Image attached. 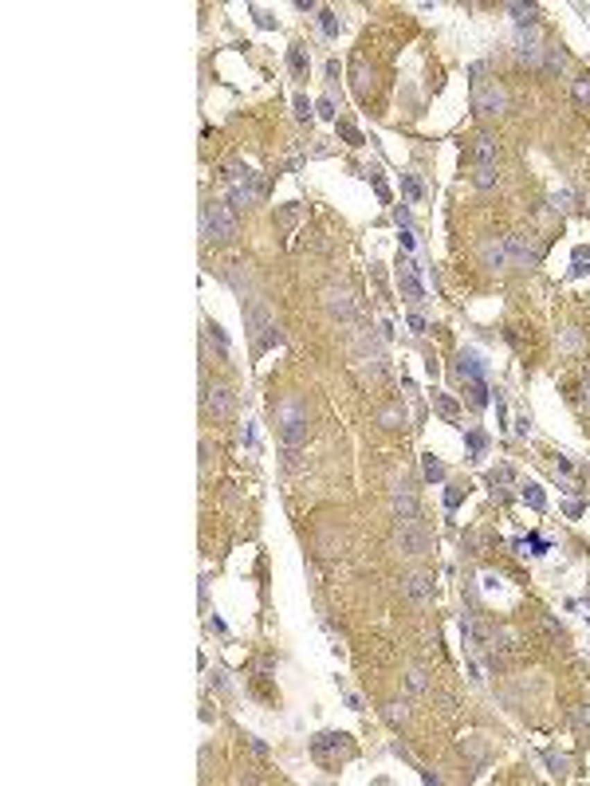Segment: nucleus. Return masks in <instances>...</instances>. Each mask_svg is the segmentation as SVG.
I'll return each instance as SVG.
<instances>
[{
    "label": "nucleus",
    "mask_w": 590,
    "mask_h": 786,
    "mask_svg": "<svg viewBox=\"0 0 590 786\" xmlns=\"http://www.w3.org/2000/svg\"><path fill=\"white\" fill-rule=\"evenodd\" d=\"M484 75H488V63H472V110L480 118H492V114H504L512 98H507L504 83L484 79Z\"/></svg>",
    "instance_id": "f257e3e1"
},
{
    "label": "nucleus",
    "mask_w": 590,
    "mask_h": 786,
    "mask_svg": "<svg viewBox=\"0 0 590 786\" xmlns=\"http://www.w3.org/2000/svg\"><path fill=\"white\" fill-rule=\"evenodd\" d=\"M276 421H279V440H284V448H288V464H295V452L307 445V413H303L300 398L284 401L279 413H276Z\"/></svg>",
    "instance_id": "f03ea898"
},
{
    "label": "nucleus",
    "mask_w": 590,
    "mask_h": 786,
    "mask_svg": "<svg viewBox=\"0 0 590 786\" xmlns=\"http://www.w3.org/2000/svg\"><path fill=\"white\" fill-rule=\"evenodd\" d=\"M201 236L213 244H232L236 240V213L225 201H205L201 208Z\"/></svg>",
    "instance_id": "7ed1b4c3"
},
{
    "label": "nucleus",
    "mask_w": 590,
    "mask_h": 786,
    "mask_svg": "<svg viewBox=\"0 0 590 786\" xmlns=\"http://www.w3.org/2000/svg\"><path fill=\"white\" fill-rule=\"evenodd\" d=\"M225 170H229V181H232L229 205L232 208H248L256 197H260V177H256V170H248V166H241V161H229Z\"/></svg>",
    "instance_id": "20e7f679"
},
{
    "label": "nucleus",
    "mask_w": 590,
    "mask_h": 786,
    "mask_svg": "<svg viewBox=\"0 0 590 786\" xmlns=\"http://www.w3.org/2000/svg\"><path fill=\"white\" fill-rule=\"evenodd\" d=\"M394 543H398L401 555L422 558V555H429V551H433V531H429L422 519H406V523H398V535H394Z\"/></svg>",
    "instance_id": "39448f33"
},
{
    "label": "nucleus",
    "mask_w": 590,
    "mask_h": 786,
    "mask_svg": "<svg viewBox=\"0 0 590 786\" xmlns=\"http://www.w3.org/2000/svg\"><path fill=\"white\" fill-rule=\"evenodd\" d=\"M507 244V267H528L539 260V236L535 232H512L504 236Z\"/></svg>",
    "instance_id": "423d86ee"
},
{
    "label": "nucleus",
    "mask_w": 590,
    "mask_h": 786,
    "mask_svg": "<svg viewBox=\"0 0 590 786\" xmlns=\"http://www.w3.org/2000/svg\"><path fill=\"white\" fill-rule=\"evenodd\" d=\"M543 55H547V48L539 39V28H516V60L528 67H543Z\"/></svg>",
    "instance_id": "0eeeda50"
},
{
    "label": "nucleus",
    "mask_w": 590,
    "mask_h": 786,
    "mask_svg": "<svg viewBox=\"0 0 590 786\" xmlns=\"http://www.w3.org/2000/svg\"><path fill=\"white\" fill-rule=\"evenodd\" d=\"M390 503H394V515H398V523L417 519V515H422V503H417V488H413L410 480H398V484H394V492H390Z\"/></svg>",
    "instance_id": "6e6552de"
},
{
    "label": "nucleus",
    "mask_w": 590,
    "mask_h": 786,
    "mask_svg": "<svg viewBox=\"0 0 590 786\" xmlns=\"http://www.w3.org/2000/svg\"><path fill=\"white\" fill-rule=\"evenodd\" d=\"M398 287H401V295L410 303H425L429 299V291H425V283H422V264H413L410 256L401 260V267H398Z\"/></svg>",
    "instance_id": "1a4fd4ad"
},
{
    "label": "nucleus",
    "mask_w": 590,
    "mask_h": 786,
    "mask_svg": "<svg viewBox=\"0 0 590 786\" xmlns=\"http://www.w3.org/2000/svg\"><path fill=\"white\" fill-rule=\"evenodd\" d=\"M323 307H327V314H331V319H342V323L354 314V299H350V291L342 287V283L323 287Z\"/></svg>",
    "instance_id": "9d476101"
},
{
    "label": "nucleus",
    "mask_w": 590,
    "mask_h": 786,
    "mask_svg": "<svg viewBox=\"0 0 590 786\" xmlns=\"http://www.w3.org/2000/svg\"><path fill=\"white\" fill-rule=\"evenodd\" d=\"M401 593H406L413 605L433 602V578H429V574H422V570H413V574H406V578H401Z\"/></svg>",
    "instance_id": "9b49d317"
},
{
    "label": "nucleus",
    "mask_w": 590,
    "mask_h": 786,
    "mask_svg": "<svg viewBox=\"0 0 590 786\" xmlns=\"http://www.w3.org/2000/svg\"><path fill=\"white\" fill-rule=\"evenodd\" d=\"M476 256H480V264L488 267V271L507 267V244H504V236H484L480 248H476Z\"/></svg>",
    "instance_id": "f8f14e48"
},
{
    "label": "nucleus",
    "mask_w": 590,
    "mask_h": 786,
    "mask_svg": "<svg viewBox=\"0 0 590 786\" xmlns=\"http://www.w3.org/2000/svg\"><path fill=\"white\" fill-rule=\"evenodd\" d=\"M201 401H205V409L213 413V417H232V405H236V401H232V389L220 386V382H213V386L205 382V398Z\"/></svg>",
    "instance_id": "ddd939ff"
},
{
    "label": "nucleus",
    "mask_w": 590,
    "mask_h": 786,
    "mask_svg": "<svg viewBox=\"0 0 590 786\" xmlns=\"http://www.w3.org/2000/svg\"><path fill=\"white\" fill-rule=\"evenodd\" d=\"M311 751H315V759L347 755V751H350V735H342V731H323V735H315V739H311Z\"/></svg>",
    "instance_id": "4468645a"
},
{
    "label": "nucleus",
    "mask_w": 590,
    "mask_h": 786,
    "mask_svg": "<svg viewBox=\"0 0 590 786\" xmlns=\"http://www.w3.org/2000/svg\"><path fill=\"white\" fill-rule=\"evenodd\" d=\"M453 374L465 382V386H472V382H484V358L476 350H460L457 362H453Z\"/></svg>",
    "instance_id": "2eb2a0df"
},
{
    "label": "nucleus",
    "mask_w": 590,
    "mask_h": 786,
    "mask_svg": "<svg viewBox=\"0 0 590 786\" xmlns=\"http://www.w3.org/2000/svg\"><path fill=\"white\" fill-rule=\"evenodd\" d=\"M406 421H410V413H406V405H401V401H390V405H382V409H378V425H382V429H401Z\"/></svg>",
    "instance_id": "dca6fc26"
},
{
    "label": "nucleus",
    "mask_w": 590,
    "mask_h": 786,
    "mask_svg": "<svg viewBox=\"0 0 590 786\" xmlns=\"http://www.w3.org/2000/svg\"><path fill=\"white\" fill-rule=\"evenodd\" d=\"M350 87H354V95L358 98H366V91H370V71H366V60L362 55H354V63H350Z\"/></svg>",
    "instance_id": "f3484780"
},
{
    "label": "nucleus",
    "mask_w": 590,
    "mask_h": 786,
    "mask_svg": "<svg viewBox=\"0 0 590 786\" xmlns=\"http://www.w3.org/2000/svg\"><path fill=\"white\" fill-rule=\"evenodd\" d=\"M472 157H476V166H496V138L492 134H480V138H476Z\"/></svg>",
    "instance_id": "a211bd4d"
},
{
    "label": "nucleus",
    "mask_w": 590,
    "mask_h": 786,
    "mask_svg": "<svg viewBox=\"0 0 590 786\" xmlns=\"http://www.w3.org/2000/svg\"><path fill=\"white\" fill-rule=\"evenodd\" d=\"M288 67H291V75H295V79H303V75H307V67H311V55L303 51V44L288 48Z\"/></svg>",
    "instance_id": "6ab92c4d"
},
{
    "label": "nucleus",
    "mask_w": 590,
    "mask_h": 786,
    "mask_svg": "<svg viewBox=\"0 0 590 786\" xmlns=\"http://www.w3.org/2000/svg\"><path fill=\"white\" fill-rule=\"evenodd\" d=\"M433 405H437V413H441L445 421H457V417H460V405L449 398L445 389H433Z\"/></svg>",
    "instance_id": "aec40b11"
},
{
    "label": "nucleus",
    "mask_w": 590,
    "mask_h": 786,
    "mask_svg": "<svg viewBox=\"0 0 590 786\" xmlns=\"http://www.w3.org/2000/svg\"><path fill=\"white\" fill-rule=\"evenodd\" d=\"M571 98H575L578 110H590V75H578L571 83Z\"/></svg>",
    "instance_id": "412c9836"
},
{
    "label": "nucleus",
    "mask_w": 590,
    "mask_h": 786,
    "mask_svg": "<svg viewBox=\"0 0 590 786\" xmlns=\"http://www.w3.org/2000/svg\"><path fill=\"white\" fill-rule=\"evenodd\" d=\"M507 12L516 16L519 28H535V16H539V8L535 4H507Z\"/></svg>",
    "instance_id": "4be33fe9"
},
{
    "label": "nucleus",
    "mask_w": 590,
    "mask_h": 786,
    "mask_svg": "<svg viewBox=\"0 0 590 786\" xmlns=\"http://www.w3.org/2000/svg\"><path fill=\"white\" fill-rule=\"evenodd\" d=\"M422 468H425V480H429V484H441V480H445V464H441L433 452H425L422 456Z\"/></svg>",
    "instance_id": "5701e85b"
},
{
    "label": "nucleus",
    "mask_w": 590,
    "mask_h": 786,
    "mask_svg": "<svg viewBox=\"0 0 590 786\" xmlns=\"http://www.w3.org/2000/svg\"><path fill=\"white\" fill-rule=\"evenodd\" d=\"M519 496H523V503H528V508H535V511H547V496H543V488H539V484H531V480H528V484H523V492H519Z\"/></svg>",
    "instance_id": "b1692460"
},
{
    "label": "nucleus",
    "mask_w": 590,
    "mask_h": 786,
    "mask_svg": "<svg viewBox=\"0 0 590 786\" xmlns=\"http://www.w3.org/2000/svg\"><path fill=\"white\" fill-rule=\"evenodd\" d=\"M496 181H500L496 166H476V170H472V185H476V189H492Z\"/></svg>",
    "instance_id": "393cba45"
},
{
    "label": "nucleus",
    "mask_w": 590,
    "mask_h": 786,
    "mask_svg": "<svg viewBox=\"0 0 590 786\" xmlns=\"http://www.w3.org/2000/svg\"><path fill=\"white\" fill-rule=\"evenodd\" d=\"M547 205H551L555 213H571V208H575V193H571V189H555V193L547 197Z\"/></svg>",
    "instance_id": "a878e982"
},
{
    "label": "nucleus",
    "mask_w": 590,
    "mask_h": 786,
    "mask_svg": "<svg viewBox=\"0 0 590 786\" xmlns=\"http://www.w3.org/2000/svg\"><path fill=\"white\" fill-rule=\"evenodd\" d=\"M319 28H323V36H331V39H335L338 32H342V20H338V16L331 12V8H319Z\"/></svg>",
    "instance_id": "bb28decb"
},
{
    "label": "nucleus",
    "mask_w": 590,
    "mask_h": 786,
    "mask_svg": "<svg viewBox=\"0 0 590 786\" xmlns=\"http://www.w3.org/2000/svg\"><path fill=\"white\" fill-rule=\"evenodd\" d=\"M465 445L472 448V456H484V448H488V433H484V429H469V433H465Z\"/></svg>",
    "instance_id": "cd10ccee"
},
{
    "label": "nucleus",
    "mask_w": 590,
    "mask_h": 786,
    "mask_svg": "<svg viewBox=\"0 0 590 786\" xmlns=\"http://www.w3.org/2000/svg\"><path fill=\"white\" fill-rule=\"evenodd\" d=\"M401 189H406V197H410V201H422V197H425V185L417 181V173H401Z\"/></svg>",
    "instance_id": "c85d7f7f"
},
{
    "label": "nucleus",
    "mask_w": 590,
    "mask_h": 786,
    "mask_svg": "<svg viewBox=\"0 0 590 786\" xmlns=\"http://www.w3.org/2000/svg\"><path fill=\"white\" fill-rule=\"evenodd\" d=\"M268 346H284V330H279L276 323H272V327H268L264 334H260V342H256V354H260V350H268Z\"/></svg>",
    "instance_id": "c756f323"
},
{
    "label": "nucleus",
    "mask_w": 590,
    "mask_h": 786,
    "mask_svg": "<svg viewBox=\"0 0 590 786\" xmlns=\"http://www.w3.org/2000/svg\"><path fill=\"white\" fill-rule=\"evenodd\" d=\"M406 720H410L406 704H398V700H394V704H385V724H394V727H398V724H406Z\"/></svg>",
    "instance_id": "7c9ffc66"
},
{
    "label": "nucleus",
    "mask_w": 590,
    "mask_h": 786,
    "mask_svg": "<svg viewBox=\"0 0 590 786\" xmlns=\"http://www.w3.org/2000/svg\"><path fill=\"white\" fill-rule=\"evenodd\" d=\"M543 63H547V71H563V67H566V51L563 48H547Z\"/></svg>",
    "instance_id": "2f4dec72"
},
{
    "label": "nucleus",
    "mask_w": 590,
    "mask_h": 786,
    "mask_svg": "<svg viewBox=\"0 0 590 786\" xmlns=\"http://www.w3.org/2000/svg\"><path fill=\"white\" fill-rule=\"evenodd\" d=\"M512 480H516V472H512V468H507V464H500V468H492V472H488V484H512Z\"/></svg>",
    "instance_id": "473e14b6"
},
{
    "label": "nucleus",
    "mask_w": 590,
    "mask_h": 786,
    "mask_svg": "<svg viewBox=\"0 0 590 786\" xmlns=\"http://www.w3.org/2000/svg\"><path fill=\"white\" fill-rule=\"evenodd\" d=\"M543 759H547V767H551V774H559V778H563V774H566V767H571V762H566L563 755H555V751H543Z\"/></svg>",
    "instance_id": "72a5a7b5"
},
{
    "label": "nucleus",
    "mask_w": 590,
    "mask_h": 786,
    "mask_svg": "<svg viewBox=\"0 0 590 786\" xmlns=\"http://www.w3.org/2000/svg\"><path fill=\"white\" fill-rule=\"evenodd\" d=\"M338 134H342L350 145H362V142H366V138L358 134V126H354V122H338Z\"/></svg>",
    "instance_id": "f704fd0d"
},
{
    "label": "nucleus",
    "mask_w": 590,
    "mask_h": 786,
    "mask_svg": "<svg viewBox=\"0 0 590 786\" xmlns=\"http://www.w3.org/2000/svg\"><path fill=\"white\" fill-rule=\"evenodd\" d=\"M315 110H319V118L338 122V118H335V98H331V95H323V98H319V102H315Z\"/></svg>",
    "instance_id": "c9c22d12"
},
{
    "label": "nucleus",
    "mask_w": 590,
    "mask_h": 786,
    "mask_svg": "<svg viewBox=\"0 0 590 786\" xmlns=\"http://www.w3.org/2000/svg\"><path fill=\"white\" fill-rule=\"evenodd\" d=\"M571 724H575V727H590V704H578L575 712H571Z\"/></svg>",
    "instance_id": "e433bc0d"
},
{
    "label": "nucleus",
    "mask_w": 590,
    "mask_h": 786,
    "mask_svg": "<svg viewBox=\"0 0 590 786\" xmlns=\"http://www.w3.org/2000/svg\"><path fill=\"white\" fill-rule=\"evenodd\" d=\"M295 118H300V122H311V102H307L303 95H295Z\"/></svg>",
    "instance_id": "4c0bfd02"
},
{
    "label": "nucleus",
    "mask_w": 590,
    "mask_h": 786,
    "mask_svg": "<svg viewBox=\"0 0 590 786\" xmlns=\"http://www.w3.org/2000/svg\"><path fill=\"white\" fill-rule=\"evenodd\" d=\"M410 688L413 692H425V672H422V668H410Z\"/></svg>",
    "instance_id": "58836bf2"
},
{
    "label": "nucleus",
    "mask_w": 590,
    "mask_h": 786,
    "mask_svg": "<svg viewBox=\"0 0 590 786\" xmlns=\"http://www.w3.org/2000/svg\"><path fill=\"white\" fill-rule=\"evenodd\" d=\"M460 499H465V492H460V488H449V492H445V508L453 511V508L460 503Z\"/></svg>",
    "instance_id": "ea45409f"
},
{
    "label": "nucleus",
    "mask_w": 590,
    "mask_h": 786,
    "mask_svg": "<svg viewBox=\"0 0 590 786\" xmlns=\"http://www.w3.org/2000/svg\"><path fill=\"white\" fill-rule=\"evenodd\" d=\"M209 334H213V339H217V346H220V350H229V334H225V330H220L217 323H213V327H209Z\"/></svg>",
    "instance_id": "a19ab883"
},
{
    "label": "nucleus",
    "mask_w": 590,
    "mask_h": 786,
    "mask_svg": "<svg viewBox=\"0 0 590 786\" xmlns=\"http://www.w3.org/2000/svg\"><path fill=\"white\" fill-rule=\"evenodd\" d=\"M394 220H398V229H410V208L398 205V208H394Z\"/></svg>",
    "instance_id": "79ce46f5"
},
{
    "label": "nucleus",
    "mask_w": 590,
    "mask_h": 786,
    "mask_svg": "<svg viewBox=\"0 0 590 786\" xmlns=\"http://www.w3.org/2000/svg\"><path fill=\"white\" fill-rule=\"evenodd\" d=\"M582 405L590 409V366L582 370Z\"/></svg>",
    "instance_id": "37998d69"
},
{
    "label": "nucleus",
    "mask_w": 590,
    "mask_h": 786,
    "mask_svg": "<svg viewBox=\"0 0 590 786\" xmlns=\"http://www.w3.org/2000/svg\"><path fill=\"white\" fill-rule=\"evenodd\" d=\"M543 629H547V633H551V637H559V633H563V625H559V621H555L551 614L543 617Z\"/></svg>",
    "instance_id": "c03bdc74"
},
{
    "label": "nucleus",
    "mask_w": 590,
    "mask_h": 786,
    "mask_svg": "<svg viewBox=\"0 0 590 786\" xmlns=\"http://www.w3.org/2000/svg\"><path fill=\"white\" fill-rule=\"evenodd\" d=\"M410 327H413V330H417V334H425V330H429V323H425V319H422V314H417V311H413V314H410Z\"/></svg>",
    "instance_id": "a18cd8bd"
},
{
    "label": "nucleus",
    "mask_w": 590,
    "mask_h": 786,
    "mask_svg": "<svg viewBox=\"0 0 590 786\" xmlns=\"http://www.w3.org/2000/svg\"><path fill=\"white\" fill-rule=\"evenodd\" d=\"M252 16H256V24H260V28H276V20H272V16H264L260 8H252Z\"/></svg>",
    "instance_id": "49530a36"
},
{
    "label": "nucleus",
    "mask_w": 590,
    "mask_h": 786,
    "mask_svg": "<svg viewBox=\"0 0 590 786\" xmlns=\"http://www.w3.org/2000/svg\"><path fill=\"white\" fill-rule=\"evenodd\" d=\"M398 240H401V248H406V252H413V244H417V240H413V232H410V229H401V236H398Z\"/></svg>",
    "instance_id": "de8ad7c7"
},
{
    "label": "nucleus",
    "mask_w": 590,
    "mask_h": 786,
    "mask_svg": "<svg viewBox=\"0 0 590 786\" xmlns=\"http://www.w3.org/2000/svg\"><path fill=\"white\" fill-rule=\"evenodd\" d=\"M590 260V248H575V264H587Z\"/></svg>",
    "instance_id": "09e8293b"
}]
</instances>
